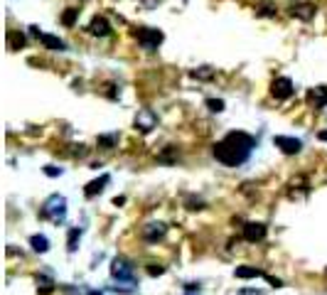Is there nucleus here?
Listing matches in <instances>:
<instances>
[{"mask_svg": "<svg viewBox=\"0 0 327 295\" xmlns=\"http://www.w3.org/2000/svg\"><path fill=\"white\" fill-rule=\"evenodd\" d=\"M254 150H256V138L254 136H249L244 131H231L221 141L214 143L212 155L217 157V162H221L226 167H239L251 157Z\"/></svg>", "mask_w": 327, "mask_h": 295, "instance_id": "nucleus-1", "label": "nucleus"}, {"mask_svg": "<svg viewBox=\"0 0 327 295\" xmlns=\"http://www.w3.org/2000/svg\"><path fill=\"white\" fill-rule=\"evenodd\" d=\"M42 214H45L50 221H54V224H62V221L66 219V199L62 195L47 197V202H45V207H42Z\"/></svg>", "mask_w": 327, "mask_h": 295, "instance_id": "nucleus-2", "label": "nucleus"}, {"mask_svg": "<svg viewBox=\"0 0 327 295\" xmlns=\"http://www.w3.org/2000/svg\"><path fill=\"white\" fill-rule=\"evenodd\" d=\"M135 37H138V45L143 47V49H158L160 45H163V40H165V35H163V30H153V27H140L138 32H135Z\"/></svg>", "mask_w": 327, "mask_h": 295, "instance_id": "nucleus-3", "label": "nucleus"}, {"mask_svg": "<svg viewBox=\"0 0 327 295\" xmlns=\"http://www.w3.org/2000/svg\"><path fill=\"white\" fill-rule=\"evenodd\" d=\"M155 126H158V116H155L150 108H140L138 116H135V131H140V133H150Z\"/></svg>", "mask_w": 327, "mask_h": 295, "instance_id": "nucleus-4", "label": "nucleus"}, {"mask_svg": "<svg viewBox=\"0 0 327 295\" xmlns=\"http://www.w3.org/2000/svg\"><path fill=\"white\" fill-rule=\"evenodd\" d=\"M293 81L288 79V76H278V79H273V84H271V94L275 96V98H290L293 96Z\"/></svg>", "mask_w": 327, "mask_h": 295, "instance_id": "nucleus-5", "label": "nucleus"}, {"mask_svg": "<svg viewBox=\"0 0 327 295\" xmlns=\"http://www.w3.org/2000/svg\"><path fill=\"white\" fill-rule=\"evenodd\" d=\"M111 276L116 278V281H133V266L126 261V258H113V263H111Z\"/></svg>", "mask_w": 327, "mask_h": 295, "instance_id": "nucleus-6", "label": "nucleus"}, {"mask_svg": "<svg viewBox=\"0 0 327 295\" xmlns=\"http://www.w3.org/2000/svg\"><path fill=\"white\" fill-rule=\"evenodd\" d=\"M273 146L280 148L285 155H298V152L303 150V143H300L298 138H290V136H275V138H273Z\"/></svg>", "mask_w": 327, "mask_h": 295, "instance_id": "nucleus-7", "label": "nucleus"}, {"mask_svg": "<svg viewBox=\"0 0 327 295\" xmlns=\"http://www.w3.org/2000/svg\"><path fill=\"white\" fill-rule=\"evenodd\" d=\"M266 224L261 221H249L246 226H244V239L246 241H251V244H256V241H263L266 239Z\"/></svg>", "mask_w": 327, "mask_h": 295, "instance_id": "nucleus-8", "label": "nucleus"}, {"mask_svg": "<svg viewBox=\"0 0 327 295\" xmlns=\"http://www.w3.org/2000/svg\"><path fill=\"white\" fill-rule=\"evenodd\" d=\"M315 12H318V10H315L313 2H293V5H290V15L298 17V20H305V22L313 20Z\"/></svg>", "mask_w": 327, "mask_h": 295, "instance_id": "nucleus-9", "label": "nucleus"}, {"mask_svg": "<svg viewBox=\"0 0 327 295\" xmlns=\"http://www.w3.org/2000/svg\"><path fill=\"white\" fill-rule=\"evenodd\" d=\"M165 234H167V226L160 224V221H153V224L143 226V239H145V241H158V239H163Z\"/></svg>", "mask_w": 327, "mask_h": 295, "instance_id": "nucleus-10", "label": "nucleus"}, {"mask_svg": "<svg viewBox=\"0 0 327 295\" xmlns=\"http://www.w3.org/2000/svg\"><path fill=\"white\" fill-rule=\"evenodd\" d=\"M89 32L96 35V37H109L111 35V25H109L106 17H94L91 25H89Z\"/></svg>", "mask_w": 327, "mask_h": 295, "instance_id": "nucleus-11", "label": "nucleus"}, {"mask_svg": "<svg viewBox=\"0 0 327 295\" xmlns=\"http://www.w3.org/2000/svg\"><path fill=\"white\" fill-rule=\"evenodd\" d=\"M40 42H42L45 49H52V52H64L66 49L64 40H59V37H54V35H47V32L40 35Z\"/></svg>", "mask_w": 327, "mask_h": 295, "instance_id": "nucleus-12", "label": "nucleus"}, {"mask_svg": "<svg viewBox=\"0 0 327 295\" xmlns=\"http://www.w3.org/2000/svg\"><path fill=\"white\" fill-rule=\"evenodd\" d=\"M308 101L315 103V108H323L327 106V86H315L308 91Z\"/></svg>", "mask_w": 327, "mask_h": 295, "instance_id": "nucleus-13", "label": "nucleus"}, {"mask_svg": "<svg viewBox=\"0 0 327 295\" xmlns=\"http://www.w3.org/2000/svg\"><path fill=\"white\" fill-rule=\"evenodd\" d=\"M109 182H111V177H109V175H101L99 180H94V182H89V185H86L84 195H86V197H96L99 192H104V187H106Z\"/></svg>", "mask_w": 327, "mask_h": 295, "instance_id": "nucleus-14", "label": "nucleus"}, {"mask_svg": "<svg viewBox=\"0 0 327 295\" xmlns=\"http://www.w3.org/2000/svg\"><path fill=\"white\" fill-rule=\"evenodd\" d=\"M234 276L241 278V281H246V278H266V273H263L261 268H256V266H239L234 271Z\"/></svg>", "mask_w": 327, "mask_h": 295, "instance_id": "nucleus-15", "label": "nucleus"}, {"mask_svg": "<svg viewBox=\"0 0 327 295\" xmlns=\"http://www.w3.org/2000/svg\"><path fill=\"white\" fill-rule=\"evenodd\" d=\"M30 246H32L37 253H47V251H50V239L42 236V234H35V236H30Z\"/></svg>", "mask_w": 327, "mask_h": 295, "instance_id": "nucleus-16", "label": "nucleus"}, {"mask_svg": "<svg viewBox=\"0 0 327 295\" xmlns=\"http://www.w3.org/2000/svg\"><path fill=\"white\" fill-rule=\"evenodd\" d=\"M35 283H37V293H42V295L54 293V281H52V278H47V276H37Z\"/></svg>", "mask_w": 327, "mask_h": 295, "instance_id": "nucleus-17", "label": "nucleus"}, {"mask_svg": "<svg viewBox=\"0 0 327 295\" xmlns=\"http://www.w3.org/2000/svg\"><path fill=\"white\" fill-rule=\"evenodd\" d=\"M256 15H261V17H275L278 10H275V5H273L271 0H263L261 5L256 7Z\"/></svg>", "mask_w": 327, "mask_h": 295, "instance_id": "nucleus-18", "label": "nucleus"}, {"mask_svg": "<svg viewBox=\"0 0 327 295\" xmlns=\"http://www.w3.org/2000/svg\"><path fill=\"white\" fill-rule=\"evenodd\" d=\"M76 17H79V10L76 7H66L64 15H62V25L64 27H74L76 25Z\"/></svg>", "mask_w": 327, "mask_h": 295, "instance_id": "nucleus-19", "label": "nucleus"}, {"mask_svg": "<svg viewBox=\"0 0 327 295\" xmlns=\"http://www.w3.org/2000/svg\"><path fill=\"white\" fill-rule=\"evenodd\" d=\"M158 160L165 162V165H172V162L177 160V148H165V150L158 155Z\"/></svg>", "mask_w": 327, "mask_h": 295, "instance_id": "nucleus-20", "label": "nucleus"}, {"mask_svg": "<svg viewBox=\"0 0 327 295\" xmlns=\"http://www.w3.org/2000/svg\"><path fill=\"white\" fill-rule=\"evenodd\" d=\"M79 239H81V229H71V231H69V239H66V248H69V253L76 251Z\"/></svg>", "mask_w": 327, "mask_h": 295, "instance_id": "nucleus-21", "label": "nucleus"}, {"mask_svg": "<svg viewBox=\"0 0 327 295\" xmlns=\"http://www.w3.org/2000/svg\"><path fill=\"white\" fill-rule=\"evenodd\" d=\"M116 143H118V136H99V148H104V150L116 148Z\"/></svg>", "mask_w": 327, "mask_h": 295, "instance_id": "nucleus-22", "label": "nucleus"}, {"mask_svg": "<svg viewBox=\"0 0 327 295\" xmlns=\"http://www.w3.org/2000/svg\"><path fill=\"white\" fill-rule=\"evenodd\" d=\"M207 108L214 111V113H221L224 111V101L221 98H207Z\"/></svg>", "mask_w": 327, "mask_h": 295, "instance_id": "nucleus-23", "label": "nucleus"}, {"mask_svg": "<svg viewBox=\"0 0 327 295\" xmlns=\"http://www.w3.org/2000/svg\"><path fill=\"white\" fill-rule=\"evenodd\" d=\"M192 76H195V79H212V76H214V69H209V67H199V69L192 72Z\"/></svg>", "mask_w": 327, "mask_h": 295, "instance_id": "nucleus-24", "label": "nucleus"}, {"mask_svg": "<svg viewBox=\"0 0 327 295\" xmlns=\"http://www.w3.org/2000/svg\"><path fill=\"white\" fill-rule=\"evenodd\" d=\"M148 273H150V276H163V273H165V266H160V263H150V266H148Z\"/></svg>", "mask_w": 327, "mask_h": 295, "instance_id": "nucleus-25", "label": "nucleus"}, {"mask_svg": "<svg viewBox=\"0 0 327 295\" xmlns=\"http://www.w3.org/2000/svg\"><path fill=\"white\" fill-rule=\"evenodd\" d=\"M187 209H190V212L204 209V202H202V199H187Z\"/></svg>", "mask_w": 327, "mask_h": 295, "instance_id": "nucleus-26", "label": "nucleus"}, {"mask_svg": "<svg viewBox=\"0 0 327 295\" xmlns=\"http://www.w3.org/2000/svg\"><path fill=\"white\" fill-rule=\"evenodd\" d=\"M45 175H50V177H57V175H62V167H54V165H47V167H45Z\"/></svg>", "mask_w": 327, "mask_h": 295, "instance_id": "nucleus-27", "label": "nucleus"}, {"mask_svg": "<svg viewBox=\"0 0 327 295\" xmlns=\"http://www.w3.org/2000/svg\"><path fill=\"white\" fill-rule=\"evenodd\" d=\"M10 42H12V47H22V45H25V37H22V35H12Z\"/></svg>", "mask_w": 327, "mask_h": 295, "instance_id": "nucleus-28", "label": "nucleus"}, {"mask_svg": "<svg viewBox=\"0 0 327 295\" xmlns=\"http://www.w3.org/2000/svg\"><path fill=\"white\" fill-rule=\"evenodd\" d=\"M185 291L187 293H199V286L197 283H185Z\"/></svg>", "mask_w": 327, "mask_h": 295, "instance_id": "nucleus-29", "label": "nucleus"}, {"mask_svg": "<svg viewBox=\"0 0 327 295\" xmlns=\"http://www.w3.org/2000/svg\"><path fill=\"white\" fill-rule=\"evenodd\" d=\"M318 138H320V141H327V131H320V133H318Z\"/></svg>", "mask_w": 327, "mask_h": 295, "instance_id": "nucleus-30", "label": "nucleus"}, {"mask_svg": "<svg viewBox=\"0 0 327 295\" xmlns=\"http://www.w3.org/2000/svg\"><path fill=\"white\" fill-rule=\"evenodd\" d=\"M86 295H101V293H99V291H89Z\"/></svg>", "mask_w": 327, "mask_h": 295, "instance_id": "nucleus-31", "label": "nucleus"}, {"mask_svg": "<svg viewBox=\"0 0 327 295\" xmlns=\"http://www.w3.org/2000/svg\"><path fill=\"white\" fill-rule=\"evenodd\" d=\"M187 295H192V293H187Z\"/></svg>", "mask_w": 327, "mask_h": 295, "instance_id": "nucleus-32", "label": "nucleus"}]
</instances>
